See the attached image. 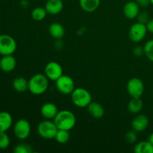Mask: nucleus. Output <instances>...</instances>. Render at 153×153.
Masks as SVG:
<instances>
[{
  "label": "nucleus",
  "instance_id": "nucleus-6",
  "mask_svg": "<svg viewBox=\"0 0 153 153\" xmlns=\"http://www.w3.org/2000/svg\"><path fill=\"white\" fill-rule=\"evenodd\" d=\"M126 89L131 98H140L144 92V85L140 79L133 77L127 82Z\"/></svg>",
  "mask_w": 153,
  "mask_h": 153
},
{
  "label": "nucleus",
  "instance_id": "nucleus-14",
  "mask_svg": "<svg viewBox=\"0 0 153 153\" xmlns=\"http://www.w3.org/2000/svg\"><path fill=\"white\" fill-rule=\"evenodd\" d=\"M40 113L45 119L54 120L57 114L58 113V109L56 105L54 103L46 102L42 105L40 108Z\"/></svg>",
  "mask_w": 153,
  "mask_h": 153
},
{
  "label": "nucleus",
  "instance_id": "nucleus-13",
  "mask_svg": "<svg viewBox=\"0 0 153 153\" xmlns=\"http://www.w3.org/2000/svg\"><path fill=\"white\" fill-rule=\"evenodd\" d=\"M16 61L13 55H3L0 59V69L4 73H10L15 69Z\"/></svg>",
  "mask_w": 153,
  "mask_h": 153
},
{
  "label": "nucleus",
  "instance_id": "nucleus-27",
  "mask_svg": "<svg viewBox=\"0 0 153 153\" xmlns=\"http://www.w3.org/2000/svg\"><path fill=\"white\" fill-rule=\"evenodd\" d=\"M10 143V137L6 131H0V149H7Z\"/></svg>",
  "mask_w": 153,
  "mask_h": 153
},
{
  "label": "nucleus",
  "instance_id": "nucleus-21",
  "mask_svg": "<svg viewBox=\"0 0 153 153\" xmlns=\"http://www.w3.org/2000/svg\"><path fill=\"white\" fill-rule=\"evenodd\" d=\"M143 102L140 98H131L128 103V110L131 114H138L142 110Z\"/></svg>",
  "mask_w": 153,
  "mask_h": 153
},
{
  "label": "nucleus",
  "instance_id": "nucleus-3",
  "mask_svg": "<svg viewBox=\"0 0 153 153\" xmlns=\"http://www.w3.org/2000/svg\"><path fill=\"white\" fill-rule=\"evenodd\" d=\"M71 100L73 104L78 108H87L92 102V96L87 89L83 88H75L72 92Z\"/></svg>",
  "mask_w": 153,
  "mask_h": 153
},
{
  "label": "nucleus",
  "instance_id": "nucleus-26",
  "mask_svg": "<svg viewBox=\"0 0 153 153\" xmlns=\"http://www.w3.org/2000/svg\"><path fill=\"white\" fill-rule=\"evenodd\" d=\"M143 49H144V55H146V58L153 62V39L148 40L145 43Z\"/></svg>",
  "mask_w": 153,
  "mask_h": 153
},
{
  "label": "nucleus",
  "instance_id": "nucleus-31",
  "mask_svg": "<svg viewBox=\"0 0 153 153\" xmlns=\"http://www.w3.org/2000/svg\"><path fill=\"white\" fill-rule=\"evenodd\" d=\"M135 1L140 7H146L151 4L150 0H136Z\"/></svg>",
  "mask_w": 153,
  "mask_h": 153
},
{
  "label": "nucleus",
  "instance_id": "nucleus-12",
  "mask_svg": "<svg viewBox=\"0 0 153 153\" xmlns=\"http://www.w3.org/2000/svg\"><path fill=\"white\" fill-rule=\"evenodd\" d=\"M123 11L124 16L128 19H135L140 13V7L135 1H130L126 3Z\"/></svg>",
  "mask_w": 153,
  "mask_h": 153
},
{
  "label": "nucleus",
  "instance_id": "nucleus-15",
  "mask_svg": "<svg viewBox=\"0 0 153 153\" xmlns=\"http://www.w3.org/2000/svg\"><path fill=\"white\" fill-rule=\"evenodd\" d=\"M44 7L48 13L56 15L63 10L64 3L61 0H48Z\"/></svg>",
  "mask_w": 153,
  "mask_h": 153
},
{
  "label": "nucleus",
  "instance_id": "nucleus-24",
  "mask_svg": "<svg viewBox=\"0 0 153 153\" xmlns=\"http://www.w3.org/2000/svg\"><path fill=\"white\" fill-rule=\"evenodd\" d=\"M70 138V131L64 129H58L56 133L55 139L58 143L64 144V143H67Z\"/></svg>",
  "mask_w": 153,
  "mask_h": 153
},
{
  "label": "nucleus",
  "instance_id": "nucleus-20",
  "mask_svg": "<svg viewBox=\"0 0 153 153\" xmlns=\"http://www.w3.org/2000/svg\"><path fill=\"white\" fill-rule=\"evenodd\" d=\"M13 88L19 93H23L28 90V81L23 77H16L12 82Z\"/></svg>",
  "mask_w": 153,
  "mask_h": 153
},
{
  "label": "nucleus",
  "instance_id": "nucleus-11",
  "mask_svg": "<svg viewBox=\"0 0 153 153\" xmlns=\"http://www.w3.org/2000/svg\"><path fill=\"white\" fill-rule=\"evenodd\" d=\"M149 124V118L144 114H139L133 119L131 122L132 129L137 132H141L148 128Z\"/></svg>",
  "mask_w": 153,
  "mask_h": 153
},
{
  "label": "nucleus",
  "instance_id": "nucleus-4",
  "mask_svg": "<svg viewBox=\"0 0 153 153\" xmlns=\"http://www.w3.org/2000/svg\"><path fill=\"white\" fill-rule=\"evenodd\" d=\"M58 130V127L52 120L46 119L45 120L41 121L37 126V133L39 136L47 140L55 139Z\"/></svg>",
  "mask_w": 153,
  "mask_h": 153
},
{
  "label": "nucleus",
  "instance_id": "nucleus-2",
  "mask_svg": "<svg viewBox=\"0 0 153 153\" xmlns=\"http://www.w3.org/2000/svg\"><path fill=\"white\" fill-rule=\"evenodd\" d=\"M58 129L70 131L76 124V117L74 114L69 110L59 111L53 120Z\"/></svg>",
  "mask_w": 153,
  "mask_h": 153
},
{
  "label": "nucleus",
  "instance_id": "nucleus-23",
  "mask_svg": "<svg viewBox=\"0 0 153 153\" xmlns=\"http://www.w3.org/2000/svg\"><path fill=\"white\" fill-rule=\"evenodd\" d=\"M47 13L45 7H37L33 9L31 11V17L35 21H42L46 18Z\"/></svg>",
  "mask_w": 153,
  "mask_h": 153
},
{
  "label": "nucleus",
  "instance_id": "nucleus-33",
  "mask_svg": "<svg viewBox=\"0 0 153 153\" xmlns=\"http://www.w3.org/2000/svg\"><path fill=\"white\" fill-rule=\"evenodd\" d=\"M148 140H149V141L150 142V143L153 145V132L151 133V134H150V135H149Z\"/></svg>",
  "mask_w": 153,
  "mask_h": 153
},
{
  "label": "nucleus",
  "instance_id": "nucleus-34",
  "mask_svg": "<svg viewBox=\"0 0 153 153\" xmlns=\"http://www.w3.org/2000/svg\"><path fill=\"white\" fill-rule=\"evenodd\" d=\"M150 3L153 5V0H150Z\"/></svg>",
  "mask_w": 153,
  "mask_h": 153
},
{
  "label": "nucleus",
  "instance_id": "nucleus-9",
  "mask_svg": "<svg viewBox=\"0 0 153 153\" xmlns=\"http://www.w3.org/2000/svg\"><path fill=\"white\" fill-rule=\"evenodd\" d=\"M147 31L146 25L145 24L137 22L130 27L128 36L131 41L134 43H139L144 39Z\"/></svg>",
  "mask_w": 153,
  "mask_h": 153
},
{
  "label": "nucleus",
  "instance_id": "nucleus-29",
  "mask_svg": "<svg viewBox=\"0 0 153 153\" xmlns=\"http://www.w3.org/2000/svg\"><path fill=\"white\" fill-rule=\"evenodd\" d=\"M137 22H140V23H143L146 25L150 19V17H149V14L148 12L146 11H140V13H138L137 16Z\"/></svg>",
  "mask_w": 153,
  "mask_h": 153
},
{
  "label": "nucleus",
  "instance_id": "nucleus-10",
  "mask_svg": "<svg viewBox=\"0 0 153 153\" xmlns=\"http://www.w3.org/2000/svg\"><path fill=\"white\" fill-rule=\"evenodd\" d=\"M44 74L49 80L56 81L63 74V68L59 63L56 61H50L45 66Z\"/></svg>",
  "mask_w": 153,
  "mask_h": 153
},
{
  "label": "nucleus",
  "instance_id": "nucleus-7",
  "mask_svg": "<svg viewBox=\"0 0 153 153\" xmlns=\"http://www.w3.org/2000/svg\"><path fill=\"white\" fill-rule=\"evenodd\" d=\"M57 90L64 95H70L75 88L74 80L67 75H62L59 79L55 81Z\"/></svg>",
  "mask_w": 153,
  "mask_h": 153
},
{
  "label": "nucleus",
  "instance_id": "nucleus-5",
  "mask_svg": "<svg viewBox=\"0 0 153 153\" xmlns=\"http://www.w3.org/2000/svg\"><path fill=\"white\" fill-rule=\"evenodd\" d=\"M16 40L13 37L8 34L0 35V55H13L16 50Z\"/></svg>",
  "mask_w": 153,
  "mask_h": 153
},
{
  "label": "nucleus",
  "instance_id": "nucleus-8",
  "mask_svg": "<svg viewBox=\"0 0 153 153\" xmlns=\"http://www.w3.org/2000/svg\"><path fill=\"white\" fill-rule=\"evenodd\" d=\"M31 124L27 120H18L13 125V133L19 140H25L31 134Z\"/></svg>",
  "mask_w": 153,
  "mask_h": 153
},
{
  "label": "nucleus",
  "instance_id": "nucleus-19",
  "mask_svg": "<svg viewBox=\"0 0 153 153\" xmlns=\"http://www.w3.org/2000/svg\"><path fill=\"white\" fill-rule=\"evenodd\" d=\"M79 4L84 11L92 13L100 7V0H79Z\"/></svg>",
  "mask_w": 153,
  "mask_h": 153
},
{
  "label": "nucleus",
  "instance_id": "nucleus-17",
  "mask_svg": "<svg viewBox=\"0 0 153 153\" xmlns=\"http://www.w3.org/2000/svg\"><path fill=\"white\" fill-rule=\"evenodd\" d=\"M48 31L51 37L56 40H61L65 34L64 27L59 22H53L51 24Z\"/></svg>",
  "mask_w": 153,
  "mask_h": 153
},
{
  "label": "nucleus",
  "instance_id": "nucleus-30",
  "mask_svg": "<svg viewBox=\"0 0 153 153\" xmlns=\"http://www.w3.org/2000/svg\"><path fill=\"white\" fill-rule=\"evenodd\" d=\"M133 54L136 57H140L144 54V49L141 46H135L133 49Z\"/></svg>",
  "mask_w": 153,
  "mask_h": 153
},
{
  "label": "nucleus",
  "instance_id": "nucleus-22",
  "mask_svg": "<svg viewBox=\"0 0 153 153\" xmlns=\"http://www.w3.org/2000/svg\"><path fill=\"white\" fill-rule=\"evenodd\" d=\"M135 153H153V145L149 140H143L137 143L134 147Z\"/></svg>",
  "mask_w": 153,
  "mask_h": 153
},
{
  "label": "nucleus",
  "instance_id": "nucleus-25",
  "mask_svg": "<svg viewBox=\"0 0 153 153\" xmlns=\"http://www.w3.org/2000/svg\"><path fill=\"white\" fill-rule=\"evenodd\" d=\"M32 152L31 146L25 143H18L13 148V152L15 153H31Z\"/></svg>",
  "mask_w": 153,
  "mask_h": 153
},
{
  "label": "nucleus",
  "instance_id": "nucleus-1",
  "mask_svg": "<svg viewBox=\"0 0 153 153\" xmlns=\"http://www.w3.org/2000/svg\"><path fill=\"white\" fill-rule=\"evenodd\" d=\"M48 88L49 79L45 74L37 73L28 80V91L33 95H42L47 91Z\"/></svg>",
  "mask_w": 153,
  "mask_h": 153
},
{
  "label": "nucleus",
  "instance_id": "nucleus-32",
  "mask_svg": "<svg viewBox=\"0 0 153 153\" xmlns=\"http://www.w3.org/2000/svg\"><path fill=\"white\" fill-rule=\"evenodd\" d=\"M146 28H147V31L153 34V19H149V21L146 23Z\"/></svg>",
  "mask_w": 153,
  "mask_h": 153
},
{
  "label": "nucleus",
  "instance_id": "nucleus-18",
  "mask_svg": "<svg viewBox=\"0 0 153 153\" xmlns=\"http://www.w3.org/2000/svg\"><path fill=\"white\" fill-rule=\"evenodd\" d=\"M13 125V117L7 111H0V131H7Z\"/></svg>",
  "mask_w": 153,
  "mask_h": 153
},
{
  "label": "nucleus",
  "instance_id": "nucleus-16",
  "mask_svg": "<svg viewBox=\"0 0 153 153\" xmlns=\"http://www.w3.org/2000/svg\"><path fill=\"white\" fill-rule=\"evenodd\" d=\"M87 108L89 114L95 119H100L105 114V109L103 106L97 102H91Z\"/></svg>",
  "mask_w": 153,
  "mask_h": 153
},
{
  "label": "nucleus",
  "instance_id": "nucleus-28",
  "mask_svg": "<svg viewBox=\"0 0 153 153\" xmlns=\"http://www.w3.org/2000/svg\"><path fill=\"white\" fill-rule=\"evenodd\" d=\"M125 139L128 143H134L137 139V131L134 129L127 131L125 135Z\"/></svg>",
  "mask_w": 153,
  "mask_h": 153
}]
</instances>
